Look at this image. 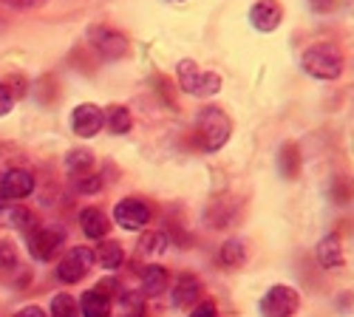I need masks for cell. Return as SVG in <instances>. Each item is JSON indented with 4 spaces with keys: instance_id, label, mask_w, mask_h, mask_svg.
I'll list each match as a JSON object with an SVG mask.
<instances>
[{
    "instance_id": "cell-16",
    "label": "cell",
    "mask_w": 354,
    "mask_h": 317,
    "mask_svg": "<svg viewBox=\"0 0 354 317\" xmlns=\"http://www.w3.org/2000/svg\"><path fill=\"white\" fill-rule=\"evenodd\" d=\"M94 261H97L102 269H116V267H122L125 252H122V247L116 244V241H102V244L97 247V252H94Z\"/></svg>"
},
{
    "instance_id": "cell-27",
    "label": "cell",
    "mask_w": 354,
    "mask_h": 317,
    "mask_svg": "<svg viewBox=\"0 0 354 317\" xmlns=\"http://www.w3.org/2000/svg\"><path fill=\"white\" fill-rule=\"evenodd\" d=\"M12 105H15V97L9 94L6 85H0V117H6V113L12 111Z\"/></svg>"
},
{
    "instance_id": "cell-14",
    "label": "cell",
    "mask_w": 354,
    "mask_h": 317,
    "mask_svg": "<svg viewBox=\"0 0 354 317\" xmlns=\"http://www.w3.org/2000/svg\"><path fill=\"white\" fill-rule=\"evenodd\" d=\"M80 224H82V233L91 238V241H100V238L108 236V218H105V213L97 210V207L82 210V213H80Z\"/></svg>"
},
{
    "instance_id": "cell-25",
    "label": "cell",
    "mask_w": 354,
    "mask_h": 317,
    "mask_svg": "<svg viewBox=\"0 0 354 317\" xmlns=\"http://www.w3.org/2000/svg\"><path fill=\"white\" fill-rule=\"evenodd\" d=\"M17 264V249L12 241H0V269H12Z\"/></svg>"
},
{
    "instance_id": "cell-10",
    "label": "cell",
    "mask_w": 354,
    "mask_h": 317,
    "mask_svg": "<svg viewBox=\"0 0 354 317\" xmlns=\"http://www.w3.org/2000/svg\"><path fill=\"white\" fill-rule=\"evenodd\" d=\"M283 20V9L278 0H255L250 9V23L258 28V32H275Z\"/></svg>"
},
{
    "instance_id": "cell-32",
    "label": "cell",
    "mask_w": 354,
    "mask_h": 317,
    "mask_svg": "<svg viewBox=\"0 0 354 317\" xmlns=\"http://www.w3.org/2000/svg\"><path fill=\"white\" fill-rule=\"evenodd\" d=\"M173 3H182V0H173Z\"/></svg>"
},
{
    "instance_id": "cell-3",
    "label": "cell",
    "mask_w": 354,
    "mask_h": 317,
    "mask_svg": "<svg viewBox=\"0 0 354 317\" xmlns=\"http://www.w3.org/2000/svg\"><path fill=\"white\" fill-rule=\"evenodd\" d=\"M179 85L190 97H213L221 91V77L213 71H201L193 60L179 63Z\"/></svg>"
},
{
    "instance_id": "cell-7",
    "label": "cell",
    "mask_w": 354,
    "mask_h": 317,
    "mask_svg": "<svg viewBox=\"0 0 354 317\" xmlns=\"http://www.w3.org/2000/svg\"><path fill=\"white\" fill-rule=\"evenodd\" d=\"M113 221L131 229V233H139V229H145L147 221H151V207L139 198H122L120 204L113 207Z\"/></svg>"
},
{
    "instance_id": "cell-29",
    "label": "cell",
    "mask_w": 354,
    "mask_h": 317,
    "mask_svg": "<svg viewBox=\"0 0 354 317\" xmlns=\"http://www.w3.org/2000/svg\"><path fill=\"white\" fill-rule=\"evenodd\" d=\"M6 6H12V9H37V6H43L46 0H3Z\"/></svg>"
},
{
    "instance_id": "cell-31",
    "label": "cell",
    "mask_w": 354,
    "mask_h": 317,
    "mask_svg": "<svg viewBox=\"0 0 354 317\" xmlns=\"http://www.w3.org/2000/svg\"><path fill=\"white\" fill-rule=\"evenodd\" d=\"M312 9L315 12H332L335 3H332V0H312Z\"/></svg>"
},
{
    "instance_id": "cell-28",
    "label": "cell",
    "mask_w": 354,
    "mask_h": 317,
    "mask_svg": "<svg viewBox=\"0 0 354 317\" xmlns=\"http://www.w3.org/2000/svg\"><path fill=\"white\" fill-rule=\"evenodd\" d=\"M190 317H218V309H216V303H198L190 311Z\"/></svg>"
},
{
    "instance_id": "cell-24",
    "label": "cell",
    "mask_w": 354,
    "mask_h": 317,
    "mask_svg": "<svg viewBox=\"0 0 354 317\" xmlns=\"http://www.w3.org/2000/svg\"><path fill=\"white\" fill-rule=\"evenodd\" d=\"M351 195H354V182L346 179V176L335 179V184H332V198L337 201V204H348Z\"/></svg>"
},
{
    "instance_id": "cell-5",
    "label": "cell",
    "mask_w": 354,
    "mask_h": 317,
    "mask_svg": "<svg viewBox=\"0 0 354 317\" xmlns=\"http://www.w3.org/2000/svg\"><path fill=\"white\" fill-rule=\"evenodd\" d=\"M298 303L301 298L292 286H272L261 300V314L263 317H292L298 311Z\"/></svg>"
},
{
    "instance_id": "cell-12",
    "label": "cell",
    "mask_w": 354,
    "mask_h": 317,
    "mask_svg": "<svg viewBox=\"0 0 354 317\" xmlns=\"http://www.w3.org/2000/svg\"><path fill=\"white\" fill-rule=\"evenodd\" d=\"M111 295L105 286H94V289H88L82 295V303H80V314L82 317H111Z\"/></svg>"
},
{
    "instance_id": "cell-11",
    "label": "cell",
    "mask_w": 354,
    "mask_h": 317,
    "mask_svg": "<svg viewBox=\"0 0 354 317\" xmlns=\"http://www.w3.org/2000/svg\"><path fill=\"white\" fill-rule=\"evenodd\" d=\"M0 190H3V198H26V195H32L35 190V176L28 170H6L3 176H0Z\"/></svg>"
},
{
    "instance_id": "cell-6",
    "label": "cell",
    "mask_w": 354,
    "mask_h": 317,
    "mask_svg": "<svg viewBox=\"0 0 354 317\" xmlns=\"http://www.w3.org/2000/svg\"><path fill=\"white\" fill-rule=\"evenodd\" d=\"M91 264H94V252L88 247H74L63 255V261L57 264V278H60L63 283H77L88 275Z\"/></svg>"
},
{
    "instance_id": "cell-23",
    "label": "cell",
    "mask_w": 354,
    "mask_h": 317,
    "mask_svg": "<svg viewBox=\"0 0 354 317\" xmlns=\"http://www.w3.org/2000/svg\"><path fill=\"white\" fill-rule=\"evenodd\" d=\"M66 164H68L71 173H77V176H80V173H85V170L94 167V153H91V151H71Z\"/></svg>"
},
{
    "instance_id": "cell-1",
    "label": "cell",
    "mask_w": 354,
    "mask_h": 317,
    "mask_svg": "<svg viewBox=\"0 0 354 317\" xmlns=\"http://www.w3.org/2000/svg\"><path fill=\"white\" fill-rule=\"evenodd\" d=\"M301 66L315 79H337L343 74V54L332 43H315L304 51Z\"/></svg>"
},
{
    "instance_id": "cell-19",
    "label": "cell",
    "mask_w": 354,
    "mask_h": 317,
    "mask_svg": "<svg viewBox=\"0 0 354 317\" xmlns=\"http://www.w3.org/2000/svg\"><path fill=\"white\" fill-rule=\"evenodd\" d=\"M105 125H108V131L113 133V136H122V133H128L131 131V125H133V119H131V111L128 108H111L108 113H105Z\"/></svg>"
},
{
    "instance_id": "cell-22",
    "label": "cell",
    "mask_w": 354,
    "mask_h": 317,
    "mask_svg": "<svg viewBox=\"0 0 354 317\" xmlns=\"http://www.w3.org/2000/svg\"><path fill=\"white\" fill-rule=\"evenodd\" d=\"M167 247H170V241H167V236H162V233H147V236L139 241L142 255H162V252H167Z\"/></svg>"
},
{
    "instance_id": "cell-18",
    "label": "cell",
    "mask_w": 354,
    "mask_h": 317,
    "mask_svg": "<svg viewBox=\"0 0 354 317\" xmlns=\"http://www.w3.org/2000/svg\"><path fill=\"white\" fill-rule=\"evenodd\" d=\"M142 286H145V292L147 295H162L167 289V269L162 267H145L142 272Z\"/></svg>"
},
{
    "instance_id": "cell-2",
    "label": "cell",
    "mask_w": 354,
    "mask_h": 317,
    "mask_svg": "<svg viewBox=\"0 0 354 317\" xmlns=\"http://www.w3.org/2000/svg\"><path fill=\"white\" fill-rule=\"evenodd\" d=\"M232 133V122L221 108H204L196 119V139L204 151H218L227 145Z\"/></svg>"
},
{
    "instance_id": "cell-8",
    "label": "cell",
    "mask_w": 354,
    "mask_h": 317,
    "mask_svg": "<svg viewBox=\"0 0 354 317\" xmlns=\"http://www.w3.org/2000/svg\"><path fill=\"white\" fill-rule=\"evenodd\" d=\"M66 241V229L63 227H37L32 238H28V247H32V255L37 261H51L57 255V249Z\"/></svg>"
},
{
    "instance_id": "cell-21",
    "label": "cell",
    "mask_w": 354,
    "mask_h": 317,
    "mask_svg": "<svg viewBox=\"0 0 354 317\" xmlns=\"http://www.w3.org/2000/svg\"><path fill=\"white\" fill-rule=\"evenodd\" d=\"M51 317H80V309H77V300L66 292L54 295L51 300Z\"/></svg>"
},
{
    "instance_id": "cell-26",
    "label": "cell",
    "mask_w": 354,
    "mask_h": 317,
    "mask_svg": "<svg viewBox=\"0 0 354 317\" xmlns=\"http://www.w3.org/2000/svg\"><path fill=\"white\" fill-rule=\"evenodd\" d=\"M74 187H77V193H97L102 187V179L100 176H77Z\"/></svg>"
},
{
    "instance_id": "cell-30",
    "label": "cell",
    "mask_w": 354,
    "mask_h": 317,
    "mask_svg": "<svg viewBox=\"0 0 354 317\" xmlns=\"http://www.w3.org/2000/svg\"><path fill=\"white\" fill-rule=\"evenodd\" d=\"M15 317H46V311H43L40 306H26V309H20Z\"/></svg>"
},
{
    "instance_id": "cell-9",
    "label": "cell",
    "mask_w": 354,
    "mask_h": 317,
    "mask_svg": "<svg viewBox=\"0 0 354 317\" xmlns=\"http://www.w3.org/2000/svg\"><path fill=\"white\" fill-rule=\"evenodd\" d=\"M102 125H105V113L91 102H82L71 111V128L77 136H85V139L97 136L102 131Z\"/></svg>"
},
{
    "instance_id": "cell-13",
    "label": "cell",
    "mask_w": 354,
    "mask_h": 317,
    "mask_svg": "<svg viewBox=\"0 0 354 317\" xmlns=\"http://www.w3.org/2000/svg\"><path fill=\"white\" fill-rule=\"evenodd\" d=\"M201 298V280L193 275H182L173 286V306L176 309H187Z\"/></svg>"
},
{
    "instance_id": "cell-17",
    "label": "cell",
    "mask_w": 354,
    "mask_h": 317,
    "mask_svg": "<svg viewBox=\"0 0 354 317\" xmlns=\"http://www.w3.org/2000/svg\"><path fill=\"white\" fill-rule=\"evenodd\" d=\"M278 167H281V173L286 179L298 176V170H301V151H298V145L286 142V145L281 148V153H278Z\"/></svg>"
},
{
    "instance_id": "cell-20",
    "label": "cell",
    "mask_w": 354,
    "mask_h": 317,
    "mask_svg": "<svg viewBox=\"0 0 354 317\" xmlns=\"http://www.w3.org/2000/svg\"><path fill=\"white\" fill-rule=\"evenodd\" d=\"M218 261H221V267H227V269L241 267V264L247 261L244 244H241V241H227V244L221 247V252H218Z\"/></svg>"
},
{
    "instance_id": "cell-15",
    "label": "cell",
    "mask_w": 354,
    "mask_h": 317,
    "mask_svg": "<svg viewBox=\"0 0 354 317\" xmlns=\"http://www.w3.org/2000/svg\"><path fill=\"white\" fill-rule=\"evenodd\" d=\"M317 264L323 269L343 267V247H340V238L337 236H326V238L317 244Z\"/></svg>"
},
{
    "instance_id": "cell-4",
    "label": "cell",
    "mask_w": 354,
    "mask_h": 317,
    "mask_svg": "<svg viewBox=\"0 0 354 317\" xmlns=\"http://www.w3.org/2000/svg\"><path fill=\"white\" fill-rule=\"evenodd\" d=\"M88 40H91L94 51L100 57H105V60H120L128 51V37L111 26H91L88 28Z\"/></svg>"
}]
</instances>
